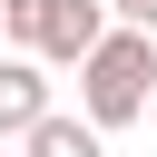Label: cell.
I'll use <instances>...</instances> for the list:
<instances>
[{"label":"cell","mask_w":157,"mask_h":157,"mask_svg":"<svg viewBox=\"0 0 157 157\" xmlns=\"http://www.w3.org/2000/svg\"><path fill=\"white\" fill-rule=\"evenodd\" d=\"M118 10V29H157V0H108Z\"/></svg>","instance_id":"obj_5"},{"label":"cell","mask_w":157,"mask_h":157,"mask_svg":"<svg viewBox=\"0 0 157 157\" xmlns=\"http://www.w3.org/2000/svg\"><path fill=\"white\" fill-rule=\"evenodd\" d=\"M49 118V69L29 49H0V137H29Z\"/></svg>","instance_id":"obj_3"},{"label":"cell","mask_w":157,"mask_h":157,"mask_svg":"<svg viewBox=\"0 0 157 157\" xmlns=\"http://www.w3.org/2000/svg\"><path fill=\"white\" fill-rule=\"evenodd\" d=\"M20 157H108V137H98L88 118H59V108H49V118L20 137Z\"/></svg>","instance_id":"obj_4"},{"label":"cell","mask_w":157,"mask_h":157,"mask_svg":"<svg viewBox=\"0 0 157 157\" xmlns=\"http://www.w3.org/2000/svg\"><path fill=\"white\" fill-rule=\"evenodd\" d=\"M147 88H157V39L147 29H108L88 59H78V118L108 137V128H137L147 118Z\"/></svg>","instance_id":"obj_1"},{"label":"cell","mask_w":157,"mask_h":157,"mask_svg":"<svg viewBox=\"0 0 157 157\" xmlns=\"http://www.w3.org/2000/svg\"><path fill=\"white\" fill-rule=\"evenodd\" d=\"M98 39H108V0H49V20H39V49H29V59H59V69H78Z\"/></svg>","instance_id":"obj_2"}]
</instances>
